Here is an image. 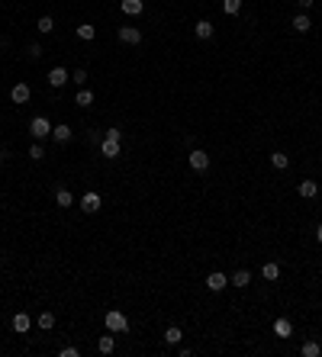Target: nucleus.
<instances>
[{"label":"nucleus","mask_w":322,"mask_h":357,"mask_svg":"<svg viewBox=\"0 0 322 357\" xmlns=\"http://www.w3.org/2000/svg\"><path fill=\"white\" fill-rule=\"evenodd\" d=\"M119 151H123V148H119V142H110V138H103L100 142V154H103V158H119Z\"/></svg>","instance_id":"nucleus-12"},{"label":"nucleus","mask_w":322,"mask_h":357,"mask_svg":"<svg viewBox=\"0 0 322 357\" xmlns=\"http://www.w3.org/2000/svg\"><path fill=\"white\" fill-rule=\"evenodd\" d=\"M58 357H81V351H78V348H71V344H68V348H62V351H58Z\"/></svg>","instance_id":"nucleus-33"},{"label":"nucleus","mask_w":322,"mask_h":357,"mask_svg":"<svg viewBox=\"0 0 322 357\" xmlns=\"http://www.w3.org/2000/svg\"><path fill=\"white\" fill-rule=\"evenodd\" d=\"M229 283H232V287H238V290H242V287H248V283H252V273H248L245 267H238V270L232 273V280H229Z\"/></svg>","instance_id":"nucleus-17"},{"label":"nucleus","mask_w":322,"mask_h":357,"mask_svg":"<svg viewBox=\"0 0 322 357\" xmlns=\"http://www.w3.org/2000/svg\"><path fill=\"white\" fill-rule=\"evenodd\" d=\"M113 348H116L113 331H110V335H100V341H97V351H100V354H113Z\"/></svg>","instance_id":"nucleus-23"},{"label":"nucleus","mask_w":322,"mask_h":357,"mask_svg":"<svg viewBox=\"0 0 322 357\" xmlns=\"http://www.w3.org/2000/svg\"><path fill=\"white\" fill-rule=\"evenodd\" d=\"M261 277H264V280H277L280 277V264H274V261L261 264Z\"/></svg>","instance_id":"nucleus-20"},{"label":"nucleus","mask_w":322,"mask_h":357,"mask_svg":"<svg viewBox=\"0 0 322 357\" xmlns=\"http://www.w3.org/2000/svg\"><path fill=\"white\" fill-rule=\"evenodd\" d=\"M296 4H300V10H303V13H306V10H309V7H313V4H316V0H296Z\"/></svg>","instance_id":"nucleus-34"},{"label":"nucleus","mask_w":322,"mask_h":357,"mask_svg":"<svg viewBox=\"0 0 322 357\" xmlns=\"http://www.w3.org/2000/svg\"><path fill=\"white\" fill-rule=\"evenodd\" d=\"M222 10H225L229 16H235L238 10H242V0H222Z\"/></svg>","instance_id":"nucleus-27"},{"label":"nucleus","mask_w":322,"mask_h":357,"mask_svg":"<svg viewBox=\"0 0 322 357\" xmlns=\"http://www.w3.org/2000/svg\"><path fill=\"white\" fill-rule=\"evenodd\" d=\"M103 325H106V331H113V335H126L129 319H126V312H119V309H110V312L103 315Z\"/></svg>","instance_id":"nucleus-1"},{"label":"nucleus","mask_w":322,"mask_h":357,"mask_svg":"<svg viewBox=\"0 0 322 357\" xmlns=\"http://www.w3.org/2000/svg\"><path fill=\"white\" fill-rule=\"evenodd\" d=\"M187 164H190L194 171H206V168H210V154H206V151H200V148H190Z\"/></svg>","instance_id":"nucleus-3"},{"label":"nucleus","mask_w":322,"mask_h":357,"mask_svg":"<svg viewBox=\"0 0 322 357\" xmlns=\"http://www.w3.org/2000/svg\"><path fill=\"white\" fill-rule=\"evenodd\" d=\"M45 81H49L52 87H58V90H62V87L68 84V81H71V74H68V71H65L62 65H55V68L49 71V74H45Z\"/></svg>","instance_id":"nucleus-4"},{"label":"nucleus","mask_w":322,"mask_h":357,"mask_svg":"<svg viewBox=\"0 0 322 357\" xmlns=\"http://www.w3.org/2000/svg\"><path fill=\"white\" fill-rule=\"evenodd\" d=\"M29 132H32V138H45V135H52V123L45 116H32Z\"/></svg>","instance_id":"nucleus-2"},{"label":"nucleus","mask_w":322,"mask_h":357,"mask_svg":"<svg viewBox=\"0 0 322 357\" xmlns=\"http://www.w3.org/2000/svg\"><path fill=\"white\" fill-rule=\"evenodd\" d=\"M290 26H293L296 32H309V29H313V19H309V13H296Z\"/></svg>","instance_id":"nucleus-16"},{"label":"nucleus","mask_w":322,"mask_h":357,"mask_svg":"<svg viewBox=\"0 0 322 357\" xmlns=\"http://www.w3.org/2000/svg\"><path fill=\"white\" fill-rule=\"evenodd\" d=\"M100 203H103V200H100V193H93V190H87V193L81 196V209H84V212H97Z\"/></svg>","instance_id":"nucleus-6"},{"label":"nucleus","mask_w":322,"mask_h":357,"mask_svg":"<svg viewBox=\"0 0 322 357\" xmlns=\"http://www.w3.org/2000/svg\"><path fill=\"white\" fill-rule=\"evenodd\" d=\"M71 135H74V132H71V126H52V138L58 142V145H68V142H71Z\"/></svg>","instance_id":"nucleus-9"},{"label":"nucleus","mask_w":322,"mask_h":357,"mask_svg":"<svg viewBox=\"0 0 322 357\" xmlns=\"http://www.w3.org/2000/svg\"><path fill=\"white\" fill-rule=\"evenodd\" d=\"M29 158H32V161H42V158H45V148H42V145H32V148H29Z\"/></svg>","instance_id":"nucleus-31"},{"label":"nucleus","mask_w":322,"mask_h":357,"mask_svg":"<svg viewBox=\"0 0 322 357\" xmlns=\"http://www.w3.org/2000/svg\"><path fill=\"white\" fill-rule=\"evenodd\" d=\"M74 103L81 106V110H87V106L93 103V90H87V87H81V90H78V97H74Z\"/></svg>","instance_id":"nucleus-22"},{"label":"nucleus","mask_w":322,"mask_h":357,"mask_svg":"<svg viewBox=\"0 0 322 357\" xmlns=\"http://www.w3.org/2000/svg\"><path fill=\"white\" fill-rule=\"evenodd\" d=\"M55 203L62 206V209L65 206H74V193H71L68 187H55Z\"/></svg>","instance_id":"nucleus-10"},{"label":"nucleus","mask_w":322,"mask_h":357,"mask_svg":"<svg viewBox=\"0 0 322 357\" xmlns=\"http://www.w3.org/2000/svg\"><path fill=\"white\" fill-rule=\"evenodd\" d=\"M119 7H123V13H126V16H139L142 10H145V0H123Z\"/></svg>","instance_id":"nucleus-13"},{"label":"nucleus","mask_w":322,"mask_h":357,"mask_svg":"<svg viewBox=\"0 0 322 357\" xmlns=\"http://www.w3.org/2000/svg\"><path fill=\"white\" fill-rule=\"evenodd\" d=\"M29 328H32V319H29L26 312H16V315H13V331H20V335H26Z\"/></svg>","instance_id":"nucleus-14"},{"label":"nucleus","mask_w":322,"mask_h":357,"mask_svg":"<svg viewBox=\"0 0 322 357\" xmlns=\"http://www.w3.org/2000/svg\"><path fill=\"white\" fill-rule=\"evenodd\" d=\"M74 35H78L81 42H93V35H97V29H93L90 23H81V26L74 29Z\"/></svg>","instance_id":"nucleus-19"},{"label":"nucleus","mask_w":322,"mask_h":357,"mask_svg":"<svg viewBox=\"0 0 322 357\" xmlns=\"http://www.w3.org/2000/svg\"><path fill=\"white\" fill-rule=\"evenodd\" d=\"M35 29H39V32H52V29H55V19H52V16H39Z\"/></svg>","instance_id":"nucleus-26"},{"label":"nucleus","mask_w":322,"mask_h":357,"mask_svg":"<svg viewBox=\"0 0 322 357\" xmlns=\"http://www.w3.org/2000/svg\"><path fill=\"white\" fill-rule=\"evenodd\" d=\"M181 338H184V331L177 325H171L168 331H164V341H168V344H181Z\"/></svg>","instance_id":"nucleus-25"},{"label":"nucleus","mask_w":322,"mask_h":357,"mask_svg":"<svg viewBox=\"0 0 322 357\" xmlns=\"http://www.w3.org/2000/svg\"><path fill=\"white\" fill-rule=\"evenodd\" d=\"M71 81H74L78 87H84V81H87V71L84 68H78V71H71Z\"/></svg>","instance_id":"nucleus-29"},{"label":"nucleus","mask_w":322,"mask_h":357,"mask_svg":"<svg viewBox=\"0 0 322 357\" xmlns=\"http://www.w3.org/2000/svg\"><path fill=\"white\" fill-rule=\"evenodd\" d=\"M206 287H210L213 293H219V290L229 287V277H225V273H219V270H213L210 277H206Z\"/></svg>","instance_id":"nucleus-7"},{"label":"nucleus","mask_w":322,"mask_h":357,"mask_svg":"<svg viewBox=\"0 0 322 357\" xmlns=\"http://www.w3.org/2000/svg\"><path fill=\"white\" fill-rule=\"evenodd\" d=\"M10 100H13V103H29V100H32L29 84H13V90H10Z\"/></svg>","instance_id":"nucleus-8"},{"label":"nucleus","mask_w":322,"mask_h":357,"mask_svg":"<svg viewBox=\"0 0 322 357\" xmlns=\"http://www.w3.org/2000/svg\"><path fill=\"white\" fill-rule=\"evenodd\" d=\"M274 335H277V338H290L293 335L290 319H277V322H274Z\"/></svg>","instance_id":"nucleus-18"},{"label":"nucleus","mask_w":322,"mask_h":357,"mask_svg":"<svg viewBox=\"0 0 322 357\" xmlns=\"http://www.w3.org/2000/svg\"><path fill=\"white\" fill-rule=\"evenodd\" d=\"M26 55L32 58V62H35V58H42V45H35V42H32L29 49H26Z\"/></svg>","instance_id":"nucleus-32"},{"label":"nucleus","mask_w":322,"mask_h":357,"mask_svg":"<svg viewBox=\"0 0 322 357\" xmlns=\"http://www.w3.org/2000/svg\"><path fill=\"white\" fill-rule=\"evenodd\" d=\"M271 164H274L277 171H287V168H290V154H283V151H274V154H271Z\"/></svg>","instance_id":"nucleus-21"},{"label":"nucleus","mask_w":322,"mask_h":357,"mask_svg":"<svg viewBox=\"0 0 322 357\" xmlns=\"http://www.w3.org/2000/svg\"><path fill=\"white\" fill-rule=\"evenodd\" d=\"M0 283H4V273H0Z\"/></svg>","instance_id":"nucleus-36"},{"label":"nucleus","mask_w":322,"mask_h":357,"mask_svg":"<svg viewBox=\"0 0 322 357\" xmlns=\"http://www.w3.org/2000/svg\"><path fill=\"white\" fill-rule=\"evenodd\" d=\"M103 138H110V142H123V129H106V132H103Z\"/></svg>","instance_id":"nucleus-30"},{"label":"nucleus","mask_w":322,"mask_h":357,"mask_svg":"<svg viewBox=\"0 0 322 357\" xmlns=\"http://www.w3.org/2000/svg\"><path fill=\"white\" fill-rule=\"evenodd\" d=\"M213 23L210 19H197V26H194V32H197V39H213Z\"/></svg>","instance_id":"nucleus-15"},{"label":"nucleus","mask_w":322,"mask_h":357,"mask_svg":"<svg viewBox=\"0 0 322 357\" xmlns=\"http://www.w3.org/2000/svg\"><path fill=\"white\" fill-rule=\"evenodd\" d=\"M39 328H42V331L55 328V315H52V312H42V315H39Z\"/></svg>","instance_id":"nucleus-28"},{"label":"nucleus","mask_w":322,"mask_h":357,"mask_svg":"<svg viewBox=\"0 0 322 357\" xmlns=\"http://www.w3.org/2000/svg\"><path fill=\"white\" fill-rule=\"evenodd\" d=\"M316 242H319V245H322V222H319V225H316Z\"/></svg>","instance_id":"nucleus-35"},{"label":"nucleus","mask_w":322,"mask_h":357,"mask_svg":"<svg viewBox=\"0 0 322 357\" xmlns=\"http://www.w3.org/2000/svg\"><path fill=\"white\" fill-rule=\"evenodd\" d=\"M296 190H300L303 200H316L319 196V184L316 181H300V187H296Z\"/></svg>","instance_id":"nucleus-11"},{"label":"nucleus","mask_w":322,"mask_h":357,"mask_svg":"<svg viewBox=\"0 0 322 357\" xmlns=\"http://www.w3.org/2000/svg\"><path fill=\"white\" fill-rule=\"evenodd\" d=\"M119 42H123V45H139L142 42V32L136 29V26H119Z\"/></svg>","instance_id":"nucleus-5"},{"label":"nucleus","mask_w":322,"mask_h":357,"mask_svg":"<svg viewBox=\"0 0 322 357\" xmlns=\"http://www.w3.org/2000/svg\"><path fill=\"white\" fill-rule=\"evenodd\" d=\"M300 354H303V357H319V354H322V348H319V341H306V344H303V348H300Z\"/></svg>","instance_id":"nucleus-24"}]
</instances>
